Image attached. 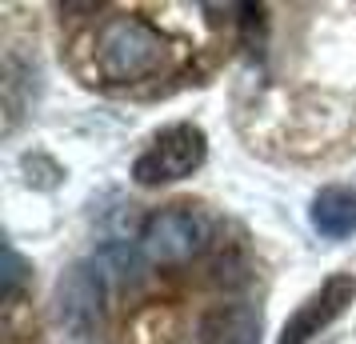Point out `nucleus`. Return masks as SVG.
Masks as SVG:
<instances>
[{
	"label": "nucleus",
	"mask_w": 356,
	"mask_h": 344,
	"mask_svg": "<svg viewBox=\"0 0 356 344\" xmlns=\"http://www.w3.org/2000/svg\"><path fill=\"white\" fill-rule=\"evenodd\" d=\"M177 56V40L164 33L156 20L140 13H113L88 36V65L100 84H140L161 76Z\"/></svg>",
	"instance_id": "obj_1"
},
{
	"label": "nucleus",
	"mask_w": 356,
	"mask_h": 344,
	"mask_svg": "<svg viewBox=\"0 0 356 344\" xmlns=\"http://www.w3.org/2000/svg\"><path fill=\"white\" fill-rule=\"evenodd\" d=\"M209 161V136L193 120H177L152 136V145L132 161V181L156 188V184H172L200 172V164Z\"/></svg>",
	"instance_id": "obj_2"
},
{
	"label": "nucleus",
	"mask_w": 356,
	"mask_h": 344,
	"mask_svg": "<svg viewBox=\"0 0 356 344\" xmlns=\"http://www.w3.org/2000/svg\"><path fill=\"white\" fill-rule=\"evenodd\" d=\"M209 216L193 204H168L152 213L140 232V248L148 252L152 264H188L196 252L209 248Z\"/></svg>",
	"instance_id": "obj_3"
},
{
	"label": "nucleus",
	"mask_w": 356,
	"mask_h": 344,
	"mask_svg": "<svg viewBox=\"0 0 356 344\" xmlns=\"http://www.w3.org/2000/svg\"><path fill=\"white\" fill-rule=\"evenodd\" d=\"M104 293H108V280H104V268L97 261H81L72 264L65 277L56 280V325L65 328L72 341H84L92 336L104 320Z\"/></svg>",
	"instance_id": "obj_4"
},
{
	"label": "nucleus",
	"mask_w": 356,
	"mask_h": 344,
	"mask_svg": "<svg viewBox=\"0 0 356 344\" xmlns=\"http://www.w3.org/2000/svg\"><path fill=\"white\" fill-rule=\"evenodd\" d=\"M353 300H356V277L353 272H332V277L324 280L312 296H305V304L284 320L276 344H312L324 328H332L344 312L353 309Z\"/></svg>",
	"instance_id": "obj_5"
},
{
	"label": "nucleus",
	"mask_w": 356,
	"mask_h": 344,
	"mask_svg": "<svg viewBox=\"0 0 356 344\" xmlns=\"http://www.w3.org/2000/svg\"><path fill=\"white\" fill-rule=\"evenodd\" d=\"M308 220L324 240H344L356 232V188L328 184L308 204Z\"/></svg>",
	"instance_id": "obj_6"
},
{
	"label": "nucleus",
	"mask_w": 356,
	"mask_h": 344,
	"mask_svg": "<svg viewBox=\"0 0 356 344\" xmlns=\"http://www.w3.org/2000/svg\"><path fill=\"white\" fill-rule=\"evenodd\" d=\"M260 312L248 304H216L200 320V344H257Z\"/></svg>",
	"instance_id": "obj_7"
},
{
	"label": "nucleus",
	"mask_w": 356,
	"mask_h": 344,
	"mask_svg": "<svg viewBox=\"0 0 356 344\" xmlns=\"http://www.w3.org/2000/svg\"><path fill=\"white\" fill-rule=\"evenodd\" d=\"M24 280H29V264L20 261L17 248H8V264H4V304L13 309L17 304L20 288H24Z\"/></svg>",
	"instance_id": "obj_8"
}]
</instances>
